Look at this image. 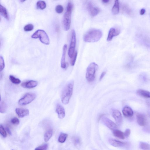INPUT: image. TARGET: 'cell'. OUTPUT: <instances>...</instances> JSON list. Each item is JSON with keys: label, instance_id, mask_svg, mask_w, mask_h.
<instances>
[{"label": "cell", "instance_id": "6da1fadb", "mask_svg": "<svg viewBox=\"0 0 150 150\" xmlns=\"http://www.w3.org/2000/svg\"><path fill=\"white\" fill-rule=\"evenodd\" d=\"M102 32L100 30L91 29L85 34L84 41L86 42L93 43L99 41L102 37Z\"/></svg>", "mask_w": 150, "mask_h": 150}, {"label": "cell", "instance_id": "7a4b0ae2", "mask_svg": "<svg viewBox=\"0 0 150 150\" xmlns=\"http://www.w3.org/2000/svg\"><path fill=\"white\" fill-rule=\"evenodd\" d=\"M73 8V3L71 1H69L62 21V26L64 29L65 31H68L71 27V15Z\"/></svg>", "mask_w": 150, "mask_h": 150}, {"label": "cell", "instance_id": "3957f363", "mask_svg": "<svg viewBox=\"0 0 150 150\" xmlns=\"http://www.w3.org/2000/svg\"><path fill=\"white\" fill-rule=\"evenodd\" d=\"M74 81H71L66 85L62 91L61 96L62 103L64 104H68L73 94Z\"/></svg>", "mask_w": 150, "mask_h": 150}, {"label": "cell", "instance_id": "277c9868", "mask_svg": "<svg viewBox=\"0 0 150 150\" xmlns=\"http://www.w3.org/2000/svg\"><path fill=\"white\" fill-rule=\"evenodd\" d=\"M98 69V66L95 62H92L87 67L86 74V78L87 81L91 82L93 81L95 77V74Z\"/></svg>", "mask_w": 150, "mask_h": 150}, {"label": "cell", "instance_id": "5b68a950", "mask_svg": "<svg viewBox=\"0 0 150 150\" xmlns=\"http://www.w3.org/2000/svg\"><path fill=\"white\" fill-rule=\"evenodd\" d=\"M31 37L33 39H39L42 43L45 45H48L50 44V39L44 30L41 29L37 30L32 35Z\"/></svg>", "mask_w": 150, "mask_h": 150}, {"label": "cell", "instance_id": "8992f818", "mask_svg": "<svg viewBox=\"0 0 150 150\" xmlns=\"http://www.w3.org/2000/svg\"><path fill=\"white\" fill-rule=\"evenodd\" d=\"M36 95L33 93H27L23 97L20 99L18 101L19 105L21 106H24L31 103L35 99Z\"/></svg>", "mask_w": 150, "mask_h": 150}, {"label": "cell", "instance_id": "52a82bcc", "mask_svg": "<svg viewBox=\"0 0 150 150\" xmlns=\"http://www.w3.org/2000/svg\"><path fill=\"white\" fill-rule=\"evenodd\" d=\"M76 35L75 30L74 29L72 30L71 39V43L68 54L70 58H71L75 53V49L76 44Z\"/></svg>", "mask_w": 150, "mask_h": 150}, {"label": "cell", "instance_id": "ba28073f", "mask_svg": "<svg viewBox=\"0 0 150 150\" xmlns=\"http://www.w3.org/2000/svg\"><path fill=\"white\" fill-rule=\"evenodd\" d=\"M87 11L91 16H96L100 12V9L98 7L95 6L93 4L90 2H88L86 5Z\"/></svg>", "mask_w": 150, "mask_h": 150}, {"label": "cell", "instance_id": "9c48e42d", "mask_svg": "<svg viewBox=\"0 0 150 150\" xmlns=\"http://www.w3.org/2000/svg\"><path fill=\"white\" fill-rule=\"evenodd\" d=\"M101 119L102 123L105 126L113 131L117 130V125L110 120L107 118L102 116Z\"/></svg>", "mask_w": 150, "mask_h": 150}, {"label": "cell", "instance_id": "30bf717a", "mask_svg": "<svg viewBox=\"0 0 150 150\" xmlns=\"http://www.w3.org/2000/svg\"><path fill=\"white\" fill-rule=\"evenodd\" d=\"M112 115L117 124L121 125L122 123L123 118L121 112L118 110H115L113 111Z\"/></svg>", "mask_w": 150, "mask_h": 150}, {"label": "cell", "instance_id": "8fae6325", "mask_svg": "<svg viewBox=\"0 0 150 150\" xmlns=\"http://www.w3.org/2000/svg\"><path fill=\"white\" fill-rule=\"evenodd\" d=\"M38 85L37 81L30 80L22 83L21 85L24 88L30 89L35 88Z\"/></svg>", "mask_w": 150, "mask_h": 150}, {"label": "cell", "instance_id": "7c38bea8", "mask_svg": "<svg viewBox=\"0 0 150 150\" xmlns=\"http://www.w3.org/2000/svg\"><path fill=\"white\" fill-rule=\"evenodd\" d=\"M56 113H57L58 118L62 119L64 118L65 116V111L63 106L60 104H57L56 109Z\"/></svg>", "mask_w": 150, "mask_h": 150}, {"label": "cell", "instance_id": "4fadbf2b", "mask_svg": "<svg viewBox=\"0 0 150 150\" xmlns=\"http://www.w3.org/2000/svg\"><path fill=\"white\" fill-rule=\"evenodd\" d=\"M120 32L119 30L115 29L114 28H112L110 29L109 34H108L107 41H111L114 37L118 36L120 34Z\"/></svg>", "mask_w": 150, "mask_h": 150}, {"label": "cell", "instance_id": "5bb4252c", "mask_svg": "<svg viewBox=\"0 0 150 150\" xmlns=\"http://www.w3.org/2000/svg\"><path fill=\"white\" fill-rule=\"evenodd\" d=\"M16 113L19 117L23 118L27 116L29 114V110L27 109L16 108L15 110Z\"/></svg>", "mask_w": 150, "mask_h": 150}, {"label": "cell", "instance_id": "9a60e30c", "mask_svg": "<svg viewBox=\"0 0 150 150\" xmlns=\"http://www.w3.org/2000/svg\"><path fill=\"white\" fill-rule=\"evenodd\" d=\"M67 45H64L62 50V55L61 60V66L63 69H65L66 67V64L65 62V58L66 52H67Z\"/></svg>", "mask_w": 150, "mask_h": 150}, {"label": "cell", "instance_id": "2e32d148", "mask_svg": "<svg viewBox=\"0 0 150 150\" xmlns=\"http://www.w3.org/2000/svg\"><path fill=\"white\" fill-rule=\"evenodd\" d=\"M137 120L138 124L140 126H145L147 121L145 116L140 114H138L137 116Z\"/></svg>", "mask_w": 150, "mask_h": 150}, {"label": "cell", "instance_id": "e0dca14e", "mask_svg": "<svg viewBox=\"0 0 150 150\" xmlns=\"http://www.w3.org/2000/svg\"><path fill=\"white\" fill-rule=\"evenodd\" d=\"M122 112L124 116L126 118L131 117L134 115V112L131 108L128 106L123 108Z\"/></svg>", "mask_w": 150, "mask_h": 150}, {"label": "cell", "instance_id": "ac0fdd59", "mask_svg": "<svg viewBox=\"0 0 150 150\" xmlns=\"http://www.w3.org/2000/svg\"><path fill=\"white\" fill-rule=\"evenodd\" d=\"M109 142L111 145L115 147H123L126 145V143L125 142L113 139H110L109 140Z\"/></svg>", "mask_w": 150, "mask_h": 150}, {"label": "cell", "instance_id": "d6986e66", "mask_svg": "<svg viewBox=\"0 0 150 150\" xmlns=\"http://www.w3.org/2000/svg\"><path fill=\"white\" fill-rule=\"evenodd\" d=\"M139 95L145 98H150V92L143 90H139L137 91Z\"/></svg>", "mask_w": 150, "mask_h": 150}, {"label": "cell", "instance_id": "ffe728a7", "mask_svg": "<svg viewBox=\"0 0 150 150\" xmlns=\"http://www.w3.org/2000/svg\"><path fill=\"white\" fill-rule=\"evenodd\" d=\"M120 11L119 3L118 1H115L112 9V12L114 15L118 14Z\"/></svg>", "mask_w": 150, "mask_h": 150}, {"label": "cell", "instance_id": "44dd1931", "mask_svg": "<svg viewBox=\"0 0 150 150\" xmlns=\"http://www.w3.org/2000/svg\"><path fill=\"white\" fill-rule=\"evenodd\" d=\"M0 13L7 20L9 19V16L6 8L3 5L1 4L0 5Z\"/></svg>", "mask_w": 150, "mask_h": 150}, {"label": "cell", "instance_id": "7402d4cb", "mask_svg": "<svg viewBox=\"0 0 150 150\" xmlns=\"http://www.w3.org/2000/svg\"><path fill=\"white\" fill-rule=\"evenodd\" d=\"M53 134V131L52 129L49 130L45 133L44 136V139L45 142L48 141L51 138Z\"/></svg>", "mask_w": 150, "mask_h": 150}, {"label": "cell", "instance_id": "603a6c76", "mask_svg": "<svg viewBox=\"0 0 150 150\" xmlns=\"http://www.w3.org/2000/svg\"><path fill=\"white\" fill-rule=\"evenodd\" d=\"M113 134L114 136L120 139H124L125 138L124 133L120 130H114Z\"/></svg>", "mask_w": 150, "mask_h": 150}, {"label": "cell", "instance_id": "cb8c5ba5", "mask_svg": "<svg viewBox=\"0 0 150 150\" xmlns=\"http://www.w3.org/2000/svg\"><path fill=\"white\" fill-rule=\"evenodd\" d=\"M7 105L5 102L1 99L0 102V112L1 113H4L6 112Z\"/></svg>", "mask_w": 150, "mask_h": 150}, {"label": "cell", "instance_id": "d4e9b609", "mask_svg": "<svg viewBox=\"0 0 150 150\" xmlns=\"http://www.w3.org/2000/svg\"><path fill=\"white\" fill-rule=\"evenodd\" d=\"M68 137V135L67 134L62 133L60 135L58 138V142L60 143H63L65 142Z\"/></svg>", "mask_w": 150, "mask_h": 150}, {"label": "cell", "instance_id": "484cf974", "mask_svg": "<svg viewBox=\"0 0 150 150\" xmlns=\"http://www.w3.org/2000/svg\"><path fill=\"white\" fill-rule=\"evenodd\" d=\"M9 79L11 82L14 84L18 85L21 82V81L20 79L16 78L12 75L9 76Z\"/></svg>", "mask_w": 150, "mask_h": 150}, {"label": "cell", "instance_id": "4316f807", "mask_svg": "<svg viewBox=\"0 0 150 150\" xmlns=\"http://www.w3.org/2000/svg\"><path fill=\"white\" fill-rule=\"evenodd\" d=\"M37 8L41 9H43L46 7V4L44 1H40L37 4Z\"/></svg>", "mask_w": 150, "mask_h": 150}, {"label": "cell", "instance_id": "83f0119b", "mask_svg": "<svg viewBox=\"0 0 150 150\" xmlns=\"http://www.w3.org/2000/svg\"><path fill=\"white\" fill-rule=\"evenodd\" d=\"M140 149L144 150H150V145L144 142H141L140 143Z\"/></svg>", "mask_w": 150, "mask_h": 150}, {"label": "cell", "instance_id": "f1b7e54d", "mask_svg": "<svg viewBox=\"0 0 150 150\" xmlns=\"http://www.w3.org/2000/svg\"><path fill=\"white\" fill-rule=\"evenodd\" d=\"M0 134L3 138H5L7 137V134L6 130L4 127L1 125H0Z\"/></svg>", "mask_w": 150, "mask_h": 150}, {"label": "cell", "instance_id": "f546056e", "mask_svg": "<svg viewBox=\"0 0 150 150\" xmlns=\"http://www.w3.org/2000/svg\"><path fill=\"white\" fill-rule=\"evenodd\" d=\"M34 26L32 24H28L24 26V30L26 31H31L34 29Z\"/></svg>", "mask_w": 150, "mask_h": 150}, {"label": "cell", "instance_id": "4dcf8cb0", "mask_svg": "<svg viewBox=\"0 0 150 150\" xmlns=\"http://www.w3.org/2000/svg\"><path fill=\"white\" fill-rule=\"evenodd\" d=\"M77 52H75L72 58H71V66H74L75 65V63L76 60L77 58Z\"/></svg>", "mask_w": 150, "mask_h": 150}, {"label": "cell", "instance_id": "1f68e13d", "mask_svg": "<svg viewBox=\"0 0 150 150\" xmlns=\"http://www.w3.org/2000/svg\"><path fill=\"white\" fill-rule=\"evenodd\" d=\"M48 147V144H45L36 147L35 150H47Z\"/></svg>", "mask_w": 150, "mask_h": 150}, {"label": "cell", "instance_id": "d6a6232c", "mask_svg": "<svg viewBox=\"0 0 150 150\" xmlns=\"http://www.w3.org/2000/svg\"><path fill=\"white\" fill-rule=\"evenodd\" d=\"M56 12L58 14H61L63 12L64 8L63 6L61 5H57L55 9Z\"/></svg>", "mask_w": 150, "mask_h": 150}, {"label": "cell", "instance_id": "836d02e7", "mask_svg": "<svg viewBox=\"0 0 150 150\" xmlns=\"http://www.w3.org/2000/svg\"><path fill=\"white\" fill-rule=\"evenodd\" d=\"M73 141L74 145L76 146L80 145L81 142L80 138L77 137H75L73 138Z\"/></svg>", "mask_w": 150, "mask_h": 150}, {"label": "cell", "instance_id": "e575fe53", "mask_svg": "<svg viewBox=\"0 0 150 150\" xmlns=\"http://www.w3.org/2000/svg\"><path fill=\"white\" fill-rule=\"evenodd\" d=\"M0 66H1L0 71L1 72L4 69L5 67V63L3 57L1 56L0 58Z\"/></svg>", "mask_w": 150, "mask_h": 150}, {"label": "cell", "instance_id": "d590c367", "mask_svg": "<svg viewBox=\"0 0 150 150\" xmlns=\"http://www.w3.org/2000/svg\"><path fill=\"white\" fill-rule=\"evenodd\" d=\"M20 120L16 117L13 118L11 120V122L12 124L14 125H18L20 123Z\"/></svg>", "mask_w": 150, "mask_h": 150}, {"label": "cell", "instance_id": "8d00e7d4", "mask_svg": "<svg viewBox=\"0 0 150 150\" xmlns=\"http://www.w3.org/2000/svg\"><path fill=\"white\" fill-rule=\"evenodd\" d=\"M122 9L123 12H126L127 13H128L130 14V10L129 9L128 7H127L126 5H123L122 7Z\"/></svg>", "mask_w": 150, "mask_h": 150}, {"label": "cell", "instance_id": "74e56055", "mask_svg": "<svg viewBox=\"0 0 150 150\" xmlns=\"http://www.w3.org/2000/svg\"><path fill=\"white\" fill-rule=\"evenodd\" d=\"M130 134V130L129 129H126L125 132H124L125 137H128L129 136Z\"/></svg>", "mask_w": 150, "mask_h": 150}, {"label": "cell", "instance_id": "f35d334b", "mask_svg": "<svg viewBox=\"0 0 150 150\" xmlns=\"http://www.w3.org/2000/svg\"><path fill=\"white\" fill-rule=\"evenodd\" d=\"M106 73L105 72H103V73H102L101 75L100 76L99 78V80L100 81H101L102 79L104 77V76H105V75L106 74Z\"/></svg>", "mask_w": 150, "mask_h": 150}, {"label": "cell", "instance_id": "ab89813d", "mask_svg": "<svg viewBox=\"0 0 150 150\" xmlns=\"http://www.w3.org/2000/svg\"><path fill=\"white\" fill-rule=\"evenodd\" d=\"M5 130L8 134L9 135H11V134H12V133H11L10 129H9L8 127H6L5 128Z\"/></svg>", "mask_w": 150, "mask_h": 150}, {"label": "cell", "instance_id": "60d3db41", "mask_svg": "<svg viewBox=\"0 0 150 150\" xmlns=\"http://www.w3.org/2000/svg\"><path fill=\"white\" fill-rule=\"evenodd\" d=\"M145 9H142L140 11V14L141 15H143L145 14Z\"/></svg>", "mask_w": 150, "mask_h": 150}, {"label": "cell", "instance_id": "b9f144b4", "mask_svg": "<svg viewBox=\"0 0 150 150\" xmlns=\"http://www.w3.org/2000/svg\"><path fill=\"white\" fill-rule=\"evenodd\" d=\"M102 2L104 4H107L109 3L110 1L109 0H103V1H102Z\"/></svg>", "mask_w": 150, "mask_h": 150}, {"label": "cell", "instance_id": "7bdbcfd3", "mask_svg": "<svg viewBox=\"0 0 150 150\" xmlns=\"http://www.w3.org/2000/svg\"><path fill=\"white\" fill-rule=\"evenodd\" d=\"M12 150H14V149H12Z\"/></svg>", "mask_w": 150, "mask_h": 150}]
</instances>
